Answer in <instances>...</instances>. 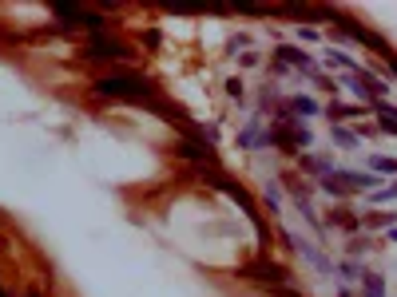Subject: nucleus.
I'll return each instance as SVG.
<instances>
[{
  "label": "nucleus",
  "instance_id": "f257e3e1",
  "mask_svg": "<svg viewBox=\"0 0 397 297\" xmlns=\"http://www.w3.org/2000/svg\"><path fill=\"white\" fill-rule=\"evenodd\" d=\"M95 95L111 99V103H135V107H147V111H155V103L163 99V92L151 79L139 76V72H127V68L95 79Z\"/></svg>",
  "mask_w": 397,
  "mask_h": 297
},
{
  "label": "nucleus",
  "instance_id": "f03ea898",
  "mask_svg": "<svg viewBox=\"0 0 397 297\" xmlns=\"http://www.w3.org/2000/svg\"><path fill=\"white\" fill-rule=\"evenodd\" d=\"M378 187H381L378 174H369V171H342V167L322 178V190H326V194H338V198H346V194H374Z\"/></svg>",
  "mask_w": 397,
  "mask_h": 297
},
{
  "label": "nucleus",
  "instance_id": "7ed1b4c3",
  "mask_svg": "<svg viewBox=\"0 0 397 297\" xmlns=\"http://www.w3.org/2000/svg\"><path fill=\"white\" fill-rule=\"evenodd\" d=\"M274 60H278V63H286L290 72H302L306 79H314L318 88H333L330 79L322 76L318 60L310 56V52H306V48H298V44H278V48H274Z\"/></svg>",
  "mask_w": 397,
  "mask_h": 297
},
{
  "label": "nucleus",
  "instance_id": "20e7f679",
  "mask_svg": "<svg viewBox=\"0 0 397 297\" xmlns=\"http://www.w3.org/2000/svg\"><path fill=\"white\" fill-rule=\"evenodd\" d=\"M84 52H88V60L92 63H119V60H131V44H124V40H119V36H115V32H92V36H88V48H84Z\"/></svg>",
  "mask_w": 397,
  "mask_h": 297
},
{
  "label": "nucleus",
  "instance_id": "39448f33",
  "mask_svg": "<svg viewBox=\"0 0 397 297\" xmlns=\"http://www.w3.org/2000/svg\"><path fill=\"white\" fill-rule=\"evenodd\" d=\"M238 278H246V282H254V285H262V289H270V294H274V289H290V274H286L282 266H274V262H270V258H254L251 266H242L238 269Z\"/></svg>",
  "mask_w": 397,
  "mask_h": 297
},
{
  "label": "nucleus",
  "instance_id": "423d86ee",
  "mask_svg": "<svg viewBox=\"0 0 397 297\" xmlns=\"http://www.w3.org/2000/svg\"><path fill=\"white\" fill-rule=\"evenodd\" d=\"M286 242H290V246H294V250H298L302 258H306V262H310V266L322 274V278H333V274H338V266H333L330 258L322 254V246H318V242H310V238L294 234V230H286Z\"/></svg>",
  "mask_w": 397,
  "mask_h": 297
},
{
  "label": "nucleus",
  "instance_id": "0eeeda50",
  "mask_svg": "<svg viewBox=\"0 0 397 297\" xmlns=\"http://www.w3.org/2000/svg\"><path fill=\"white\" fill-rule=\"evenodd\" d=\"M342 83H346V88H354V95H362V99H365V107L389 95V88H385V79L369 76V72H354V76H342Z\"/></svg>",
  "mask_w": 397,
  "mask_h": 297
},
{
  "label": "nucleus",
  "instance_id": "6e6552de",
  "mask_svg": "<svg viewBox=\"0 0 397 297\" xmlns=\"http://www.w3.org/2000/svg\"><path fill=\"white\" fill-rule=\"evenodd\" d=\"M238 147H242V151L267 147V131H262V119H258V115H254L251 123H242V131H238Z\"/></svg>",
  "mask_w": 397,
  "mask_h": 297
},
{
  "label": "nucleus",
  "instance_id": "1a4fd4ad",
  "mask_svg": "<svg viewBox=\"0 0 397 297\" xmlns=\"http://www.w3.org/2000/svg\"><path fill=\"white\" fill-rule=\"evenodd\" d=\"M322 56H326V63H330V68H338L342 76H354V72H362V68H358V60H354L349 52H342V48H333V44L326 48Z\"/></svg>",
  "mask_w": 397,
  "mask_h": 297
},
{
  "label": "nucleus",
  "instance_id": "9d476101",
  "mask_svg": "<svg viewBox=\"0 0 397 297\" xmlns=\"http://www.w3.org/2000/svg\"><path fill=\"white\" fill-rule=\"evenodd\" d=\"M298 167H302L306 174H318V178H326V174L338 171L330 155H302V158H298Z\"/></svg>",
  "mask_w": 397,
  "mask_h": 297
},
{
  "label": "nucleus",
  "instance_id": "9b49d317",
  "mask_svg": "<svg viewBox=\"0 0 397 297\" xmlns=\"http://www.w3.org/2000/svg\"><path fill=\"white\" fill-rule=\"evenodd\" d=\"M286 103H290V115H302V119H314V115H322V103H318L314 95H290Z\"/></svg>",
  "mask_w": 397,
  "mask_h": 297
},
{
  "label": "nucleus",
  "instance_id": "f8f14e48",
  "mask_svg": "<svg viewBox=\"0 0 397 297\" xmlns=\"http://www.w3.org/2000/svg\"><path fill=\"white\" fill-rule=\"evenodd\" d=\"M365 103H354V107H346V103H330V107H326V115H330L333 123H342V119H362L365 115Z\"/></svg>",
  "mask_w": 397,
  "mask_h": 297
},
{
  "label": "nucleus",
  "instance_id": "ddd939ff",
  "mask_svg": "<svg viewBox=\"0 0 397 297\" xmlns=\"http://www.w3.org/2000/svg\"><path fill=\"white\" fill-rule=\"evenodd\" d=\"M330 139L338 143V147H342V151H354V147H358V131H349V127H342V123H333L330 127Z\"/></svg>",
  "mask_w": 397,
  "mask_h": 297
},
{
  "label": "nucleus",
  "instance_id": "4468645a",
  "mask_svg": "<svg viewBox=\"0 0 397 297\" xmlns=\"http://www.w3.org/2000/svg\"><path fill=\"white\" fill-rule=\"evenodd\" d=\"M362 297H385V278L381 274H362Z\"/></svg>",
  "mask_w": 397,
  "mask_h": 297
},
{
  "label": "nucleus",
  "instance_id": "2eb2a0df",
  "mask_svg": "<svg viewBox=\"0 0 397 297\" xmlns=\"http://www.w3.org/2000/svg\"><path fill=\"white\" fill-rule=\"evenodd\" d=\"M369 174H397V158H385V155H369Z\"/></svg>",
  "mask_w": 397,
  "mask_h": 297
},
{
  "label": "nucleus",
  "instance_id": "dca6fc26",
  "mask_svg": "<svg viewBox=\"0 0 397 297\" xmlns=\"http://www.w3.org/2000/svg\"><path fill=\"white\" fill-rule=\"evenodd\" d=\"M394 198H397V178H394V183H385L381 190H374V194H369V203H374V206H381V203H394Z\"/></svg>",
  "mask_w": 397,
  "mask_h": 297
},
{
  "label": "nucleus",
  "instance_id": "f3484780",
  "mask_svg": "<svg viewBox=\"0 0 397 297\" xmlns=\"http://www.w3.org/2000/svg\"><path fill=\"white\" fill-rule=\"evenodd\" d=\"M365 226H374V230H394V214H369Z\"/></svg>",
  "mask_w": 397,
  "mask_h": 297
},
{
  "label": "nucleus",
  "instance_id": "a211bd4d",
  "mask_svg": "<svg viewBox=\"0 0 397 297\" xmlns=\"http://www.w3.org/2000/svg\"><path fill=\"white\" fill-rule=\"evenodd\" d=\"M338 274H342V278H349V282H362L365 269L358 266V262H342V266H338Z\"/></svg>",
  "mask_w": 397,
  "mask_h": 297
},
{
  "label": "nucleus",
  "instance_id": "6ab92c4d",
  "mask_svg": "<svg viewBox=\"0 0 397 297\" xmlns=\"http://www.w3.org/2000/svg\"><path fill=\"white\" fill-rule=\"evenodd\" d=\"M267 203H270V210H282V190H278V183L267 187Z\"/></svg>",
  "mask_w": 397,
  "mask_h": 297
},
{
  "label": "nucleus",
  "instance_id": "aec40b11",
  "mask_svg": "<svg viewBox=\"0 0 397 297\" xmlns=\"http://www.w3.org/2000/svg\"><path fill=\"white\" fill-rule=\"evenodd\" d=\"M270 297H302V294H298V289H294V285H290V289H274V294H270Z\"/></svg>",
  "mask_w": 397,
  "mask_h": 297
},
{
  "label": "nucleus",
  "instance_id": "412c9836",
  "mask_svg": "<svg viewBox=\"0 0 397 297\" xmlns=\"http://www.w3.org/2000/svg\"><path fill=\"white\" fill-rule=\"evenodd\" d=\"M389 72H394V76H397V52H394V56H389Z\"/></svg>",
  "mask_w": 397,
  "mask_h": 297
},
{
  "label": "nucleus",
  "instance_id": "4be33fe9",
  "mask_svg": "<svg viewBox=\"0 0 397 297\" xmlns=\"http://www.w3.org/2000/svg\"><path fill=\"white\" fill-rule=\"evenodd\" d=\"M338 297H349V289H346V285H338Z\"/></svg>",
  "mask_w": 397,
  "mask_h": 297
},
{
  "label": "nucleus",
  "instance_id": "5701e85b",
  "mask_svg": "<svg viewBox=\"0 0 397 297\" xmlns=\"http://www.w3.org/2000/svg\"><path fill=\"white\" fill-rule=\"evenodd\" d=\"M389 242H397V226H394V230H389Z\"/></svg>",
  "mask_w": 397,
  "mask_h": 297
}]
</instances>
